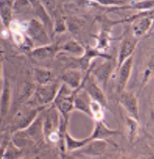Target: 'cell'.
<instances>
[{
	"label": "cell",
	"instance_id": "obj_5",
	"mask_svg": "<svg viewBox=\"0 0 154 159\" xmlns=\"http://www.w3.org/2000/svg\"><path fill=\"white\" fill-rule=\"evenodd\" d=\"M139 43V40L135 38H125L122 41L121 46H120L119 53L117 58V69H119L120 66L124 63L127 59L132 57L134 50L136 48V45Z\"/></svg>",
	"mask_w": 154,
	"mask_h": 159
},
{
	"label": "cell",
	"instance_id": "obj_6",
	"mask_svg": "<svg viewBox=\"0 0 154 159\" xmlns=\"http://www.w3.org/2000/svg\"><path fill=\"white\" fill-rule=\"evenodd\" d=\"M114 65L111 61H105L104 63L100 64L99 66L96 67L93 70V75L92 76L95 79V81L97 82L98 85L103 89V87L105 86L107 81L110 80V76L113 72Z\"/></svg>",
	"mask_w": 154,
	"mask_h": 159
},
{
	"label": "cell",
	"instance_id": "obj_2",
	"mask_svg": "<svg viewBox=\"0 0 154 159\" xmlns=\"http://www.w3.org/2000/svg\"><path fill=\"white\" fill-rule=\"evenodd\" d=\"M26 34L33 42H35L39 46H46L49 45L50 39L47 33L46 28H45L44 24L40 22L39 20L33 19L31 21L28 22V26L26 28Z\"/></svg>",
	"mask_w": 154,
	"mask_h": 159
},
{
	"label": "cell",
	"instance_id": "obj_14",
	"mask_svg": "<svg viewBox=\"0 0 154 159\" xmlns=\"http://www.w3.org/2000/svg\"><path fill=\"white\" fill-rule=\"evenodd\" d=\"M58 53V45H46V46H40L35 48L33 50L30 52L33 58L38 60H45V59H50L52 57Z\"/></svg>",
	"mask_w": 154,
	"mask_h": 159
},
{
	"label": "cell",
	"instance_id": "obj_9",
	"mask_svg": "<svg viewBox=\"0 0 154 159\" xmlns=\"http://www.w3.org/2000/svg\"><path fill=\"white\" fill-rule=\"evenodd\" d=\"M153 23L152 16H143L139 19L136 20V22L132 26V37L135 39H139L144 37L146 34L149 32L151 26Z\"/></svg>",
	"mask_w": 154,
	"mask_h": 159
},
{
	"label": "cell",
	"instance_id": "obj_18",
	"mask_svg": "<svg viewBox=\"0 0 154 159\" xmlns=\"http://www.w3.org/2000/svg\"><path fill=\"white\" fill-rule=\"evenodd\" d=\"M125 121H126V132L130 141H133L136 138L139 131V120L132 118L131 116L125 114Z\"/></svg>",
	"mask_w": 154,
	"mask_h": 159
},
{
	"label": "cell",
	"instance_id": "obj_20",
	"mask_svg": "<svg viewBox=\"0 0 154 159\" xmlns=\"http://www.w3.org/2000/svg\"><path fill=\"white\" fill-rule=\"evenodd\" d=\"M21 155V152L19 151V149L16 146H14L13 143H10L5 148L2 159H18L19 156Z\"/></svg>",
	"mask_w": 154,
	"mask_h": 159
},
{
	"label": "cell",
	"instance_id": "obj_8",
	"mask_svg": "<svg viewBox=\"0 0 154 159\" xmlns=\"http://www.w3.org/2000/svg\"><path fill=\"white\" fill-rule=\"evenodd\" d=\"M119 134L118 130H111L106 125L101 121H95V127L93 130V133L89 138L91 140H105L106 138H110L111 136H114Z\"/></svg>",
	"mask_w": 154,
	"mask_h": 159
},
{
	"label": "cell",
	"instance_id": "obj_13",
	"mask_svg": "<svg viewBox=\"0 0 154 159\" xmlns=\"http://www.w3.org/2000/svg\"><path fill=\"white\" fill-rule=\"evenodd\" d=\"M85 47L80 43H78L76 40H74V39H70L66 43L58 46V53L60 52L70 53V55H73L75 58H80V57H82L85 55Z\"/></svg>",
	"mask_w": 154,
	"mask_h": 159
},
{
	"label": "cell",
	"instance_id": "obj_3",
	"mask_svg": "<svg viewBox=\"0 0 154 159\" xmlns=\"http://www.w3.org/2000/svg\"><path fill=\"white\" fill-rule=\"evenodd\" d=\"M81 88L86 92V94L89 95V98L92 101H95L97 103H99L101 106H106L107 105V99L104 94V91L101 87L98 85V83L95 81L93 76L86 78V80H83Z\"/></svg>",
	"mask_w": 154,
	"mask_h": 159
},
{
	"label": "cell",
	"instance_id": "obj_10",
	"mask_svg": "<svg viewBox=\"0 0 154 159\" xmlns=\"http://www.w3.org/2000/svg\"><path fill=\"white\" fill-rule=\"evenodd\" d=\"M80 89H78L76 94H75L73 107L75 110H78V111L85 113V115H88L92 118V113L91 110H89V102H91V98H89V95L86 94V92L83 89L80 92L79 91Z\"/></svg>",
	"mask_w": 154,
	"mask_h": 159
},
{
	"label": "cell",
	"instance_id": "obj_24",
	"mask_svg": "<svg viewBox=\"0 0 154 159\" xmlns=\"http://www.w3.org/2000/svg\"><path fill=\"white\" fill-rule=\"evenodd\" d=\"M99 3H102L103 5H120V4H124L125 2L124 1H114V0H99Z\"/></svg>",
	"mask_w": 154,
	"mask_h": 159
},
{
	"label": "cell",
	"instance_id": "obj_25",
	"mask_svg": "<svg viewBox=\"0 0 154 159\" xmlns=\"http://www.w3.org/2000/svg\"><path fill=\"white\" fill-rule=\"evenodd\" d=\"M1 70H2V66H1V63H0V80H1Z\"/></svg>",
	"mask_w": 154,
	"mask_h": 159
},
{
	"label": "cell",
	"instance_id": "obj_17",
	"mask_svg": "<svg viewBox=\"0 0 154 159\" xmlns=\"http://www.w3.org/2000/svg\"><path fill=\"white\" fill-rule=\"evenodd\" d=\"M14 1H0V19L5 27L12 22Z\"/></svg>",
	"mask_w": 154,
	"mask_h": 159
},
{
	"label": "cell",
	"instance_id": "obj_23",
	"mask_svg": "<svg viewBox=\"0 0 154 159\" xmlns=\"http://www.w3.org/2000/svg\"><path fill=\"white\" fill-rule=\"evenodd\" d=\"M54 30L56 33H63L66 30V24H65V21L63 20H57L56 21V24L54 26Z\"/></svg>",
	"mask_w": 154,
	"mask_h": 159
},
{
	"label": "cell",
	"instance_id": "obj_19",
	"mask_svg": "<svg viewBox=\"0 0 154 159\" xmlns=\"http://www.w3.org/2000/svg\"><path fill=\"white\" fill-rule=\"evenodd\" d=\"M35 79L39 86H45L49 85L52 82V73L49 70L45 69H35Z\"/></svg>",
	"mask_w": 154,
	"mask_h": 159
},
{
	"label": "cell",
	"instance_id": "obj_15",
	"mask_svg": "<svg viewBox=\"0 0 154 159\" xmlns=\"http://www.w3.org/2000/svg\"><path fill=\"white\" fill-rule=\"evenodd\" d=\"M89 141H91V139L89 137L83 139H76L72 137L68 131H66L65 133V149L67 152H77L78 150L82 149Z\"/></svg>",
	"mask_w": 154,
	"mask_h": 159
},
{
	"label": "cell",
	"instance_id": "obj_12",
	"mask_svg": "<svg viewBox=\"0 0 154 159\" xmlns=\"http://www.w3.org/2000/svg\"><path fill=\"white\" fill-rule=\"evenodd\" d=\"M61 80H63L64 84L67 85L72 90L80 89V86L83 82L81 72H79L78 70H68L63 75Z\"/></svg>",
	"mask_w": 154,
	"mask_h": 159
},
{
	"label": "cell",
	"instance_id": "obj_4",
	"mask_svg": "<svg viewBox=\"0 0 154 159\" xmlns=\"http://www.w3.org/2000/svg\"><path fill=\"white\" fill-rule=\"evenodd\" d=\"M120 103L124 107L126 114L131 116V117L136 119V120H139V103H138V98H136V96L133 92H127V91L121 92Z\"/></svg>",
	"mask_w": 154,
	"mask_h": 159
},
{
	"label": "cell",
	"instance_id": "obj_26",
	"mask_svg": "<svg viewBox=\"0 0 154 159\" xmlns=\"http://www.w3.org/2000/svg\"><path fill=\"white\" fill-rule=\"evenodd\" d=\"M68 159H75V158H72V157H68Z\"/></svg>",
	"mask_w": 154,
	"mask_h": 159
},
{
	"label": "cell",
	"instance_id": "obj_7",
	"mask_svg": "<svg viewBox=\"0 0 154 159\" xmlns=\"http://www.w3.org/2000/svg\"><path fill=\"white\" fill-rule=\"evenodd\" d=\"M133 67V56L127 59L126 61L120 66L118 71V90L120 92L125 91V87L127 85L129 78L131 75V71H132Z\"/></svg>",
	"mask_w": 154,
	"mask_h": 159
},
{
	"label": "cell",
	"instance_id": "obj_16",
	"mask_svg": "<svg viewBox=\"0 0 154 159\" xmlns=\"http://www.w3.org/2000/svg\"><path fill=\"white\" fill-rule=\"evenodd\" d=\"M10 98H12V91L8 81H4L3 88L0 96V112L2 115H5L8 112V109L10 107Z\"/></svg>",
	"mask_w": 154,
	"mask_h": 159
},
{
	"label": "cell",
	"instance_id": "obj_21",
	"mask_svg": "<svg viewBox=\"0 0 154 159\" xmlns=\"http://www.w3.org/2000/svg\"><path fill=\"white\" fill-rule=\"evenodd\" d=\"M152 71H153V58L151 57L149 64L147 65V68L145 69L144 75H143V84H146L149 81L150 75H152Z\"/></svg>",
	"mask_w": 154,
	"mask_h": 159
},
{
	"label": "cell",
	"instance_id": "obj_11",
	"mask_svg": "<svg viewBox=\"0 0 154 159\" xmlns=\"http://www.w3.org/2000/svg\"><path fill=\"white\" fill-rule=\"evenodd\" d=\"M106 149H107V143L105 140H91L82 149L78 150V151H80L82 154L95 157V156L104 154Z\"/></svg>",
	"mask_w": 154,
	"mask_h": 159
},
{
	"label": "cell",
	"instance_id": "obj_22",
	"mask_svg": "<svg viewBox=\"0 0 154 159\" xmlns=\"http://www.w3.org/2000/svg\"><path fill=\"white\" fill-rule=\"evenodd\" d=\"M13 38H14V42H15L17 45L24 44V42H25V36H24V34L22 33V32L13 33Z\"/></svg>",
	"mask_w": 154,
	"mask_h": 159
},
{
	"label": "cell",
	"instance_id": "obj_1",
	"mask_svg": "<svg viewBox=\"0 0 154 159\" xmlns=\"http://www.w3.org/2000/svg\"><path fill=\"white\" fill-rule=\"evenodd\" d=\"M60 86L55 83H51L45 86H38L31 96V103L35 107H45L52 104L57 93Z\"/></svg>",
	"mask_w": 154,
	"mask_h": 159
}]
</instances>
